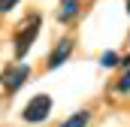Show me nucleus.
<instances>
[{
    "label": "nucleus",
    "instance_id": "f257e3e1",
    "mask_svg": "<svg viewBox=\"0 0 130 127\" xmlns=\"http://www.w3.org/2000/svg\"><path fill=\"white\" fill-rule=\"evenodd\" d=\"M36 33H39V15H30V18L21 24V30L15 33V58H18V61L27 55V49L33 45Z\"/></svg>",
    "mask_w": 130,
    "mask_h": 127
},
{
    "label": "nucleus",
    "instance_id": "f03ea898",
    "mask_svg": "<svg viewBox=\"0 0 130 127\" xmlns=\"http://www.w3.org/2000/svg\"><path fill=\"white\" fill-rule=\"evenodd\" d=\"M48 112H52V97L48 94H36L24 106V112H21V118L24 121H30V124H39V121H45L48 118Z\"/></svg>",
    "mask_w": 130,
    "mask_h": 127
},
{
    "label": "nucleus",
    "instance_id": "7ed1b4c3",
    "mask_svg": "<svg viewBox=\"0 0 130 127\" xmlns=\"http://www.w3.org/2000/svg\"><path fill=\"white\" fill-rule=\"evenodd\" d=\"M27 76H30V67H27V64H18V67H6L3 76H0V82H3V88L18 91V88L27 82Z\"/></svg>",
    "mask_w": 130,
    "mask_h": 127
},
{
    "label": "nucleus",
    "instance_id": "20e7f679",
    "mask_svg": "<svg viewBox=\"0 0 130 127\" xmlns=\"http://www.w3.org/2000/svg\"><path fill=\"white\" fill-rule=\"evenodd\" d=\"M70 52H73V39H61V42L52 49V55H48V67H52V70L61 67V64L70 58Z\"/></svg>",
    "mask_w": 130,
    "mask_h": 127
},
{
    "label": "nucleus",
    "instance_id": "39448f33",
    "mask_svg": "<svg viewBox=\"0 0 130 127\" xmlns=\"http://www.w3.org/2000/svg\"><path fill=\"white\" fill-rule=\"evenodd\" d=\"M76 12H79V0H61V15H58L61 21H70Z\"/></svg>",
    "mask_w": 130,
    "mask_h": 127
},
{
    "label": "nucleus",
    "instance_id": "423d86ee",
    "mask_svg": "<svg viewBox=\"0 0 130 127\" xmlns=\"http://www.w3.org/2000/svg\"><path fill=\"white\" fill-rule=\"evenodd\" d=\"M88 121H91V115H88V112L82 109V112H76V115H70V118H67V121H64L61 127H88Z\"/></svg>",
    "mask_w": 130,
    "mask_h": 127
},
{
    "label": "nucleus",
    "instance_id": "0eeeda50",
    "mask_svg": "<svg viewBox=\"0 0 130 127\" xmlns=\"http://www.w3.org/2000/svg\"><path fill=\"white\" fill-rule=\"evenodd\" d=\"M118 61H121V58H118L115 52H103V58H100V64H103V67H115Z\"/></svg>",
    "mask_w": 130,
    "mask_h": 127
},
{
    "label": "nucleus",
    "instance_id": "6e6552de",
    "mask_svg": "<svg viewBox=\"0 0 130 127\" xmlns=\"http://www.w3.org/2000/svg\"><path fill=\"white\" fill-rule=\"evenodd\" d=\"M115 88H118V91H130V67H127V73L118 79V85H115Z\"/></svg>",
    "mask_w": 130,
    "mask_h": 127
},
{
    "label": "nucleus",
    "instance_id": "1a4fd4ad",
    "mask_svg": "<svg viewBox=\"0 0 130 127\" xmlns=\"http://www.w3.org/2000/svg\"><path fill=\"white\" fill-rule=\"evenodd\" d=\"M15 3H18V0H0V12H9Z\"/></svg>",
    "mask_w": 130,
    "mask_h": 127
},
{
    "label": "nucleus",
    "instance_id": "9d476101",
    "mask_svg": "<svg viewBox=\"0 0 130 127\" xmlns=\"http://www.w3.org/2000/svg\"><path fill=\"white\" fill-rule=\"evenodd\" d=\"M127 15H130V0H127Z\"/></svg>",
    "mask_w": 130,
    "mask_h": 127
}]
</instances>
